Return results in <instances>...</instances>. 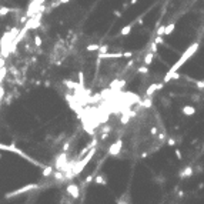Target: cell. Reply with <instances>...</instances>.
<instances>
[{
    "label": "cell",
    "instance_id": "obj_1",
    "mask_svg": "<svg viewBox=\"0 0 204 204\" xmlns=\"http://www.w3.org/2000/svg\"><path fill=\"white\" fill-rule=\"evenodd\" d=\"M198 46H200L198 43H193L191 46L187 47V50H186V52L183 53V54H181V57H180V59H178L177 61L174 63V66H173V67L170 69V70H169V72L166 73L164 79H163V81H164V83L170 81V80H171V76H173V73H176V72L178 70V69H180V67H181V66H183V64L186 63V61H187V60L191 59V56H193V54H194V53H196V52L198 50Z\"/></svg>",
    "mask_w": 204,
    "mask_h": 204
},
{
    "label": "cell",
    "instance_id": "obj_2",
    "mask_svg": "<svg viewBox=\"0 0 204 204\" xmlns=\"http://www.w3.org/2000/svg\"><path fill=\"white\" fill-rule=\"evenodd\" d=\"M163 87H164V81H163V83H154V84H152L147 90H146V96H147V97H152L157 90L163 89Z\"/></svg>",
    "mask_w": 204,
    "mask_h": 204
},
{
    "label": "cell",
    "instance_id": "obj_3",
    "mask_svg": "<svg viewBox=\"0 0 204 204\" xmlns=\"http://www.w3.org/2000/svg\"><path fill=\"white\" fill-rule=\"evenodd\" d=\"M181 112L184 116H193L194 113H196V109L193 107V106H184L183 109H181Z\"/></svg>",
    "mask_w": 204,
    "mask_h": 204
},
{
    "label": "cell",
    "instance_id": "obj_4",
    "mask_svg": "<svg viewBox=\"0 0 204 204\" xmlns=\"http://www.w3.org/2000/svg\"><path fill=\"white\" fill-rule=\"evenodd\" d=\"M191 174H193V167H191V166H187L184 170L180 173V177H181V178H187V177H190Z\"/></svg>",
    "mask_w": 204,
    "mask_h": 204
},
{
    "label": "cell",
    "instance_id": "obj_5",
    "mask_svg": "<svg viewBox=\"0 0 204 204\" xmlns=\"http://www.w3.org/2000/svg\"><path fill=\"white\" fill-rule=\"evenodd\" d=\"M67 191L72 194L73 198H77V196H79V188H77V186H69V187H67Z\"/></svg>",
    "mask_w": 204,
    "mask_h": 204
},
{
    "label": "cell",
    "instance_id": "obj_6",
    "mask_svg": "<svg viewBox=\"0 0 204 204\" xmlns=\"http://www.w3.org/2000/svg\"><path fill=\"white\" fill-rule=\"evenodd\" d=\"M153 57H154V53H153V52L147 53V54L144 56V64H150V63H152V60H153Z\"/></svg>",
    "mask_w": 204,
    "mask_h": 204
},
{
    "label": "cell",
    "instance_id": "obj_7",
    "mask_svg": "<svg viewBox=\"0 0 204 204\" xmlns=\"http://www.w3.org/2000/svg\"><path fill=\"white\" fill-rule=\"evenodd\" d=\"M174 29H176V24H174V23H170L169 26H166L164 34H167V36H169V34H171L173 32H174Z\"/></svg>",
    "mask_w": 204,
    "mask_h": 204
},
{
    "label": "cell",
    "instance_id": "obj_8",
    "mask_svg": "<svg viewBox=\"0 0 204 204\" xmlns=\"http://www.w3.org/2000/svg\"><path fill=\"white\" fill-rule=\"evenodd\" d=\"M96 183H97V184H106V180L101 177V176H97V177H96Z\"/></svg>",
    "mask_w": 204,
    "mask_h": 204
},
{
    "label": "cell",
    "instance_id": "obj_9",
    "mask_svg": "<svg viewBox=\"0 0 204 204\" xmlns=\"http://www.w3.org/2000/svg\"><path fill=\"white\" fill-rule=\"evenodd\" d=\"M130 30H132V26H126L123 30H121V34H129L130 33Z\"/></svg>",
    "mask_w": 204,
    "mask_h": 204
},
{
    "label": "cell",
    "instance_id": "obj_10",
    "mask_svg": "<svg viewBox=\"0 0 204 204\" xmlns=\"http://www.w3.org/2000/svg\"><path fill=\"white\" fill-rule=\"evenodd\" d=\"M196 84H197V87H200V89H204V80H197Z\"/></svg>",
    "mask_w": 204,
    "mask_h": 204
},
{
    "label": "cell",
    "instance_id": "obj_11",
    "mask_svg": "<svg viewBox=\"0 0 204 204\" xmlns=\"http://www.w3.org/2000/svg\"><path fill=\"white\" fill-rule=\"evenodd\" d=\"M174 153H176V157H177V158H181V157H183V156H181V152H180V150H176Z\"/></svg>",
    "mask_w": 204,
    "mask_h": 204
},
{
    "label": "cell",
    "instance_id": "obj_12",
    "mask_svg": "<svg viewBox=\"0 0 204 204\" xmlns=\"http://www.w3.org/2000/svg\"><path fill=\"white\" fill-rule=\"evenodd\" d=\"M167 143H169V146H174V144H176L174 138H169V141H167Z\"/></svg>",
    "mask_w": 204,
    "mask_h": 204
},
{
    "label": "cell",
    "instance_id": "obj_13",
    "mask_svg": "<svg viewBox=\"0 0 204 204\" xmlns=\"http://www.w3.org/2000/svg\"><path fill=\"white\" fill-rule=\"evenodd\" d=\"M0 157H1V154H0Z\"/></svg>",
    "mask_w": 204,
    "mask_h": 204
}]
</instances>
